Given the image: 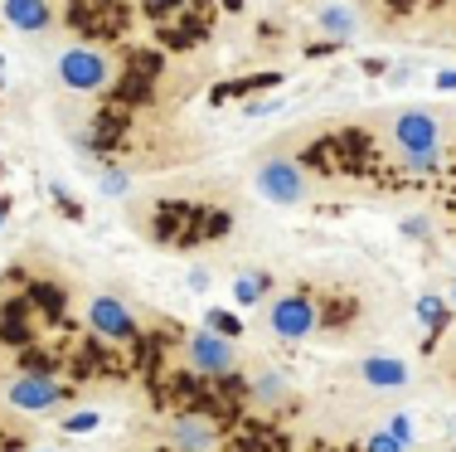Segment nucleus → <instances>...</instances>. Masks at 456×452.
Masks as SVG:
<instances>
[{
	"mask_svg": "<svg viewBox=\"0 0 456 452\" xmlns=\"http://www.w3.org/2000/svg\"><path fill=\"white\" fill-rule=\"evenodd\" d=\"M452 297H456V292H452Z\"/></svg>",
	"mask_w": 456,
	"mask_h": 452,
	"instance_id": "27",
	"label": "nucleus"
},
{
	"mask_svg": "<svg viewBox=\"0 0 456 452\" xmlns=\"http://www.w3.org/2000/svg\"><path fill=\"white\" fill-rule=\"evenodd\" d=\"M166 5H175V0H151V10H166Z\"/></svg>",
	"mask_w": 456,
	"mask_h": 452,
	"instance_id": "25",
	"label": "nucleus"
},
{
	"mask_svg": "<svg viewBox=\"0 0 456 452\" xmlns=\"http://www.w3.org/2000/svg\"><path fill=\"white\" fill-rule=\"evenodd\" d=\"M253 185H257V195L273 200V204H301V200H306V190H311V180H306V170H301L297 160L273 156V160H263V166H257Z\"/></svg>",
	"mask_w": 456,
	"mask_h": 452,
	"instance_id": "5",
	"label": "nucleus"
},
{
	"mask_svg": "<svg viewBox=\"0 0 456 452\" xmlns=\"http://www.w3.org/2000/svg\"><path fill=\"white\" fill-rule=\"evenodd\" d=\"M384 433H394L403 448L418 443V423H412V414H403V408H398V414H388V428H384Z\"/></svg>",
	"mask_w": 456,
	"mask_h": 452,
	"instance_id": "17",
	"label": "nucleus"
},
{
	"mask_svg": "<svg viewBox=\"0 0 456 452\" xmlns=\"http://www.w3.org/2000/svg\"><path fill=\"white\" fill-rule=\"evenodd\" d=\"M88 326H93V336L117 341V346H126V341L141 336L132 307H126L122 297H107V292H102V297H88Z\"/></svg>",
	"mask_w": 456,
	"mask_h": 452,
	"instance_id": "7",
	"label": "nucleus"
},
{
	"mask_svg": "<svg viewBox=\"0 0 456 452\" xmlns=\"http://www.w3.org/2000/svg\"><path fill=\"white\" fill-rule=\"evenodd\" d=\"M253 399L267 404V408H281L287 404V380H281L277 370H257L253 374Z\"/></svg>",
	"mask_w": 456,
	"mask_h": 452,
	"instance_id": "13",
	"label": "nucleus"
},
{
	"mask_svg": "<svg viewBox=\"0 0 456 452\" xmlns=\"http://www.w3.org/2000/svg\"><path fill=\"white\" fill-rule=\"evenodd\" d=\"M204 326H209L214 336H228V341H233V336H243V321H238V316H228L224 307H214V311H209V321H204Z\"/></svg>",
	"mask_w": 456,
	"mask_h": 452,
	"instance_id": "18",
	"label": "nucleus"
},
{
	"mask_svg": "<svg viewBox=\"0 0 456 452\" xmlns=\"http://www.w3.org/2000/svg\"><path fill=\"white\" fill-rule=\"evenodd\" d=\"M63 399H69V390H63L49 370H25V374H10L5 380V404L15 408V414H49V408H59Z\"/></svg>",
	"mask_w": 456,
	"mask_h": 452,
	"instance_id": "2",
	"label": "nucleus"
},
{
	"mask_svg": "<svg viewBox=\"0 0 456 452\" xmlns=\"http://www.w3.org/2000/svg\"><path fill=\"white\" fill-rule=\"evenodd\" d=\"M418 321L432 336H442V331H447V307H442V297H418Z\"/></svg>",
	"mask_w": 456,
	"mask_h": 452,
	"instance_id": "16",
	"label": "nucleus"
},
{
	"mask_svg": "<svg viewBox=\"0 0 456 452\" xmlns=\"http://www.w3.org/2000/svg\"><path fill=\"white\" fill-rule=\"evenodd\" d=\"M5 20L15 29H49V0H5Z\"/></svg>",
	"mask_w": 456,
	"mask_h": 452,
	"instance_id": "11",
	"label": "nucleus"
},
{
	"mask_svg": "<svg viewBox=\"0 0 456 452\" xmlns=\"http://www.w3.org/2000/svg\"><path fill=\"white\" fill-rule=\"evenodd\" d=\"M35 452H53V448H35Z\"/></svg>",
	"mask_w": 456,
	"mask_h": 452,
	"instance_id": "26",
	"label": "nucleus"
},
{
	"mask_svg": "<svg viewBox=\"0 0 456 452\" xmlns=\"http://www.w3.org/2000/svg\"><path fill=\"white\" fill-rule=\"evenodd\" d=\"M321 29L330 39H350L354 35V10L350 5H325L321 10Z\"/></svg>",
	"mask_w": 456,
	"mask_h": 452,
	"instance_id": "15",
	"label": "nucleus"
},
{
	"mask_svg": "<svg viewBox=\"0 0 456 452\" xmlns=\"http://www.w3.org/2000/svg\"><path fill=\"white\" fill-rule=\"evenodd\" d=\"M437 88H442V93H452V88H456V73H442V78H437Z\"/></svg>",
	"mask_w": 456,
	"mask_h": 452,
	"instance_id": "23",
	"label": "nucleus"
},
{
	"mask_svg": "<svg viewBox=\"0 0 456 452\" xmlns=\"http://www.w3.org/2000/svg\"><path fill=\"white\" fill-rule=\"evenodd\" d=\"M69 20L78 29H97V35H117L122 29L117 0H69Z\"/></svg>",
	"mask_w": 456,
	"mask_h": 452,
	"instance_id": "10",
	"label": "nucleus"
},
{
	"mask_svg": "<svg viewBox=\"0 0 456 452\" xmlns=\"http://www.w3.org/2000/svg\"><path fill=\"white\" fill-rule=\"evenodd\" d=\"M267 287H273V277L257 273V267H248V273L233 277V301H238V307H257V301L267 297Z\"/></svg>",
	"mask_w": 456,
	"mask_h": 452,
	"instance_id": "12",
	"label": "nucleus"
},
{
	"mask_svg": "<svg viewBox=\"0 0 456 452\" xmlns=\"http://www.w3.org/2000/svg\"><path fill=\"white\" fill-rule=\"evenodd\" d=\"M388 142H394L398 160L408 170H432L437 166V151H442V122L432 112H422V107H408V112H394Z\"/></svg>",
	"mask_w": 456,
	"mask_h": 452,
	"instance_id": "1",
	"label": "nucleus"
},
{
	"mask_svg": "<svg viewBox=\"0 0 456 452\" xmlns=\"http://www.w3.org/2000/svg\"><path fill=\"white\" fill-rule=\"evenodd\" d=\"M97 423H102V418H97L93 408H83V414H69V418H63V428H69V433H93Z\"/></svg>",
	"mask_w": 456,
	"mask_h": 452,
	"instance_id": "19",
	"label": "nucleus"
},
{
	"mask_svg": "<svg viewBox=\"0 0 456 452\" xmlns=\"http://www.w3.org/2000/svg\"><path fill=\"white\" fill-rule=\"evenodd\" d=\"M267 326L281 341H306L316 331V297L311 292H287L267 307Z\"/></svg>",
	"mask_w": 456,
	"mask_h": 452,
	"instance_id": "6",
	"label": "nucleus"
},
{
	"mask_svg": "<svg viewBox=\"0 0 456 452\" xmlns=\"http://www.w3.org/2000/svg\"><path fill=\"white\" fill-rule=\"evenodd\" d=\"M360 380L369 390H408L412 365L398 360V355H369V360H360Z\"/></svg>",
	"mask_w": 456,
	"mask_h": 452,
	"instance_id": "9",
	"label": "nucleus"
},
{
	"mask_svg": "<svg viewBox=\"0 0 456 452\" xmlns=\"http://www.w3.org/2000/svg\"><path fill=\"white\" fill-rule=\"evenodd\" d=\"M364 452H408V448L398 443L394 433H374V438H369V443H364Z\"/></svg>",
	"mask_w": 456,
	"mask_h": 452,
	"instance_id": "20",
	"label": "nucleus"
},
{
	"mask_svg": "<svg viewBox=\"0 0 456 452\" xmlns=\"http://www.w3.org/2000/svg\"><path fill=\"white\" fill-rule=\"evenodd\" d=\"M5 214H10V200L0 195V229H5Z\"/></svg>",
	"mask_w": 456,
	"mask_h": 452,
	"instance_id": "24",
	"label": "nucleus"
},
{
	"mask_svg": "<svg viewBox=\"0 0 456 452\" xmlns=\"http://www.w3.org/2000/svg\"><path fill=\"white\" fill-rule=\"evenodd\" d=\"M170 438H175V452H214L219 448V428H214L209 414H175L170 423Z\"/></svg>",
	"mask_w": 456,
	"mask_h": 452,
	"instance_id": "8",
	"label": "nucleus"
},
{
	"mask_svg": "<svg viewBox=\"0 0 456 452\" xmlns=\"http://www.w3.org/2000/svg\"><path fill=\"white\" fill-rule=\"evenodd\" d=\"M107 78H112V63H107L102 49L93 45H73L69 53H59V83L73 93H102Z\"/></svg>",
	"mask_w": 456,
	"mask_h": 452,
	"instance_id": "3",
	"label": "nucleus"
},
{
	"mask_svg": "<svg viewBox=\"0 0 456 452\" xmlns=\"http://www.w3.org/2000/svg\"><path fill=\"white\" fill-rule=\"evenodd\" d=\"M190 287H194V292H204V287H209V273H204V267H194V273H190Z\"/></svg>",
	"mask_w": 456,
	"mask_h": 452,
	"instance_id": "22",
	"label": "nucleus"
},
{
	"mask_svg": "<svg viewBox=\"0 0 456 452\" xmlns=\"http://www.w3.org/2000/svg\"><path fill=\"white\" fill-rule=\"evenodd\" d=\"M102 190H107V195H126V176H122V170H107Z\"/></svg>",
	"mask_w": 456,
	"mask_h": 452,
	"instance_id": "21",
	"label": "nucleus"
},
{
	"mask_svg": "<svg viewBox=\"0 0 456 452\" xmlns=\"http://www.w3.org/2000/svg\"><path fill=\"white\" fill-rule=\"evenodd\" d=\"M184 360H190L194 374H204V380H224V374L238 370V346L228 336H214L209 326L194 331L190 341H184Z\"/></svg>",
	"mask_w": 456,
	"mask_h": 452,
	"instance_id": "4",
	"label": "nucleus"
},
{
	"mask_svg": "<svg viewBox=\"0 0 456 452\" xmlns=\"http://www.w3.org/2000/svg\"><path fill=\"white\" fill-rule=\"evenodd\" d=\"M277 88V73H253V78H233L224 88H214V103H228V98H248V93H267Z\"/></svg>",
	"mask_w": 456,
	"mask_h": 452,
	"instance_id": "14",
	"label": "nucleus"
}]
</instances>
